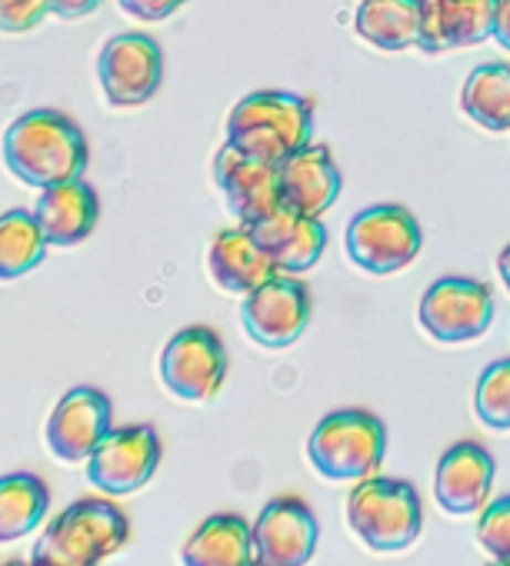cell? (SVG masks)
<instances>
[{
  "instance_id": "6da1fadb",
  "label": "cell",
  "mask_w": 510,
  "mask_h": 566,
  "mask_svg": "<svg viewBox=\"0 0 510 566\" xmlns=\"http://www.w3.org/2000/svg\"><path fill=\"white\" fill-rule=\"evenodd\" d=\"M87 140L84 130L61 111L38 107L21 114L4 130V164L8 170L38 190H48L64 180H77L87 170Z\"/></svg>"
},
{
  "instance_id": "7a4b0ae2",
  "label": "cell",
  "mask_w": 510,
  "mask_h": 566,
  "mask_svg": "<svg viewBox=\"0 0 510 566\" xmlns=\"http://www.w3.org/2000/svg\"><path fill=\"white\" fill-rule=\"evenodd\" d=\"M314 134V104L288 91H258L233 104L227 114V144L240 154L281 167Z\"/></svg>"
},
{
  "instance_id": "3957f363",
  "label": "cell",
  "mask_w": 510,
  "mask_h": 566,
  "mask_svg": "<svg viewBox=\"0 0 510 566\" xmlns=\"http://www.w3.org/2000/svg\"><path fill=\"white\" fill-rule=\"evenodd\" d=\"M131 536V523L111 500H77L48 523L31 566H101Z\"/></svg>"
},
{
  "instance_id": "277c9868",
  "label": "cell",
  "mask_w": 510,
  "mask_h": 566,
  "mask_svg": "<svg viewBox=\"0 0 510 566\" xmlns=\"http://www.w3.org/2000/svg\"><path fill=\"white\" fill-rule=\"evenodd\" d=\"M347 523L367 549L397 553L420 536L424 506L410 483L367 476L347 496Z\"/></svg>"
},
{
  "instance_id": "5b68a950",
  "label": "cell",
  "mask_w": 510,
  "mask_h": 566,
  "mask_svg": "<svg viewBox=\"0 0 510 566\" xmlns=\"http://www.w3.org/2000/svg\"><path fill=\"white\" fill-rule=\"evenodd\" d=\"M384 453L387 430L367 410H334L308 440V460L327 480H367L384 463Z\"/></svg>"
},
{
  "instance_id": "8992f818",
  "label": "cell",
  "mask_w": 510,
  "mask_h": 566,
  "mask_svg": "<svg viewBox=\"0 0 510 566\" xmlns=\"http://www.w3.org/2000/svg\"><path fill=\"white\" fill-rule=\"evenodd\" d=\"M420 247H424L420 223L400 203H374V207L354 213V220L347 227L351 260L374 276L404 270L407 263H414Z\"/></svg>"
},
{
  "instance_id": "52a82bcc",
  "label": "cell",
  "mask_w": 510,
  "mask_h": 566,
  "mask_svg": "<svg viewBox=\"0 0 510 566\" xmlns=\"http://www.w3.org/2000/svg\"><path fill=\"white\" fill-rule=\"evenodd\" d=\"M311 291L294 273H274L240 304L243 331L253 344L268 350H288L311 324Z\"/></svg>"
},
{
  "instance_id": "ba28073f",
  "label": "cell",
  "mask_w": 510,
  "mask_h": 566,
  "mask_svg": "<svg viewBox=\"0 0 510 566\" xmlns=\"http://www.w3.org/2000/svg\"><path fill=\"white\" fill-rule=\"evenodd\" d=\"M417 317L437 344H467L487 334L493 321V294L480 280L440 276L420 297Z\"/></svg>"
},
{
  "instance_id": "9c48e42d",
  "label": "cell",
  "mask_w": 510,
  "mask_h": 566,
  "mask_svg": "<svg viewBox=\"0 0 510 566\" xmlns=\"http://www.w3.org/2000/svg\"><path fill=\"white\" fill-rule=\"evenodd\" d=\"M164 387L187 403H207L227 380V347L210 327L177 331L160 354Z\"/></svg>"
},
{
  "instance_id": "30bf717a",
  "label": "cell",
  "mask_w": 510,
  "mask_h": 566,
  "mask_svg": "<svg viewBox=\"0 0 510 566\" xmlns=\"http://www.w3.org/2000/svg\"><path fill=\"white\" fill-rule=\"evenodd\" d=\"M160 467V437L147 423L111 430L87 460V483L107 496H127L150 483Z\"/></svg>"
},
{
  "instance_id": "8fae6325",
  "label": "cell",
  "mask_w": 510,
  "mask_h": 566,
  "mask_svg": "<svg viewBox=\"0 0 510 566\" xmlns=\"http://www.w3.org/2000/svg\"><path fill=\"white\" fill-rule=\"evenodd\" d=\"M101 91L111 107L147 104L164 81L160 44L147 34H117L101 48L97 57Z\"/></svg>"
},
{
  "instance_id": "7c38bea8",
  "label": "cell",
  "mask_w": 510,
  "mask_h": 566,
  "mask_svg": "<svg viewBox=\"0 0 510 566\" xmlns=\"http://www.w3.org/2000/svg\"><path fill=\"white\" fill-rule=\"evenodd\" d=\"M250 530L253 556L268 566H308L321 539L314 510L298 496L271 500L261 516L250 523Z\"/></svg>"
},
{
  "instance_id": "4fadbf2b",
  "label": "cell",
  "mask_w": 510,
  "mask_h": 566,
  "mask_svg": "<svg viewBox=\"0 0 510 566\" xmlns=\"http://www.w3.org/2000/svg\"><path fill=\"white\" fill-rule=\"evenodd\" d=\"M214 177L223 193L227 210L243 223L253 227L258 220L281 210V174L271 164H261L240 154L233 144H223L214 157Z\"/></svg>"
},
{
  "instance_id": "5bb4252c",
  "label": "cell",
  "mask_w": 510,
  "mask_h": 566,
  "mask_svg": "<svg viewBox=\"0 0 510 566\" xmlns=\"http://www.w3.org/2000/svg\"><path fill=\"white\" fill-rule=\"evenodd\" d=\"M111 400L97 387L67 390L48 417V447L61 463L91 460L97 443L111 433Z\"/></svg>"
},
{
  "instance_id": "9a60e30c",
  "label": "cell",
  "mask_w": 510,
  "mask_h": 566,
  "mask_svg": "<svg viewBox=\"0 0 510 566\" xmlns=\"http://www.w3.org/2000/svg\"><path fill=\"white\" fill-rule=\"evenodd\" d=\"M493 457L473 443V440H460L450 450H444V457L437 460V473H434V496L437 506L450 516H467L477 513L493 486Z\"/></svg>"
},
{
  "instance_id": "2e32d148",
  "label": "cell",
  "mask_w": 510,
  "mask_h": 566,
  "mask_svg": "<svg viewBox=\"0 0 510 566\" xmlns=\"http://www.w3.org/2000/svg\"><path fill=\"white\" fill-rule=\"evenodd\" d=\"M278 174H281V203L304 217H324L344 187L331 147L314 140L301 147L288 164H281Z\"/></svg>"
},
{
  "instance_id": "e0dca14e",
  "label": "cell",
  "mask_w": 510,
  "mask_h": 566,
  "mask_svg": "<svg viewBox=\"0 0 510 566\" xmlns=\"http://www.w3.org/2000/svg\"><path fill=\"white\" fill-rule=\"evenodd\" d=\"M497 0H420V51L444 54L483 44L493 34Z\"/></svg>"
},
{
  "instance_id": "ac0fdd59",
  "label": "cell",
  "mask_w": 510,
  "mask_h": 566,
  "mask_svg": "<svg viewBox=\"0 0 510 566\" xmlns=\"http://www.w3.org/2000/svg\"><path fill=\"white\" fill-rule=\"evenodd\" d=\"M250 233L268 250V256L281 273H294V276L311 270L327 247V230L321 217H304L291 207H281L271 217L258 220L250 227Z\"/></svg>"
},
{
  "instance_id": "d6986e66",
  "label": "cell",
  "mask_w": 510,
  "mask_h": 566,
  "mask_svg": "<svg viewBox=\"0 0 510 566\" xmlns=\"http://www.w3.org/2000/svg\"><path fill=\"white\" fill-rule=\"evenodd\" d=\"M207 266H210V276L217 287L233 297H247L250 291H258L261 283H268L274 273H281L274 266V260L268 256V250L253 240L250 227H243V223L227 227L214 237Z\"/></svg>"
},
{
  "instance_id": "ffe728a7",
  "label": "cell",
  "mask_w": 510,
  "mask_h": 566,
  "mask_svg": "<svg viewBox=\"0 0 510 566\" xmlns=\"http://www.w3.org/2000/svg\"><path fill=\"white\" fill-rule=\"evenodd\" d=\"M34 217L51 247H77L94 233V227L101 220V197L81 177L64 180V184L48 187L38 197Z\"/></svg>"
},
{
  "instance_id": "44dd1931",
  "label": "cell",
  "mask_w": 510,
  "mask_h": 566,
  "mask_svg": "<svg viewBox=\"0 0 510 566\" xmlns=\"http://www.w3.org/2000/svg\"><path fill=\"white\" fill-rule=\"evenodd\" d=\"M184 566H250L253 559V530L237 513L207 516L180 549Z\"/></svg>"
},
{
  "instance_id": "7402d4cb",
  "label": "cell",
  "mask_w": 510,
  "mask_h": 566,
  "mask_svg": "<svg viewBox=\"0 0 510 566\" xmlns=\"http://www.w3.org/2000/svg\"><path fill=\"white\" fill-rule=\"evenodd\" d=\"M354 28L381 51H410L420 44V0H364Z\"/></svg>"
},
{
  "instance_id": "603a6c76",
  "label": "cell",
  "mask_w": 510,
  "mask_h": 566,
  "mask_svg": "<svg viewBox=\"0 0 510 566\" xmlns=\"http://www.w3.org/2000/svg\"><path fill=\"white\" fill-rule=\"evenodd\" d=\"M51 506V490L34 473L0 476V543H14L34 533Z\"/></svg>"
},
{
  "instance_id": "cb8c5ba5",
  "label": "cell",
  "mask_w": 510,
  "mask_h": 566,
  "mask_svg": "<svg viewBox=\"0 0 510 566\" xmlns=\"http://www.w3.org/2000/svg\"><path fill=\"white\" fill-rule=\"evenodd\" d=\"M460 111L493 134L510 130V64L473 67L460 91Z\"/></svg>"
},
{
  "instance_id": "d4e9b609",
  "label": "cell",
  "mask_w": 510,
  "mask_h": 566,
  "mask_svg": "<svg viewBox=\"0 0 510 566\" xmlns=\"http://www.w3.org/2000/svg\"><path fill=\"white\" fill-rule=\"evenodd\" d=\"M48 253L41 223L28 210L0 213V280H18L31 273Z\"/></svg>"
},
{
  "instance_id": "484cf974",
  "label": "cell",
  "mask_w": 510,
  "mask_h": 566,
  "mask_svg": "<svg viewBox=\"0 0 510 566\" xmlns=\"http://www.w3.org/2000/svg\"><path fill=\"white\" fill-rule=\"evenodd\" d=\"M473 407L490 430H510V360H497L480 374Z\"/></svg>"
},
{
  "instance_id": "4316f807",
  "label": "cell",
  "mask_w": 510,
  "mask_h": 566,
  "mask_svg": "<svg viewBox=\"0 0 510 566\" xmlns=\"http://www.w3.org/2000/svg\"><path fill=\"white\" fill-rule=\"evenodd\" d=\"M477 543L490 559H510V496L493 500L477 520Z\"/></svg>"
},
{
  "instance_id": "83f0119b",
  "label": "cell",
  "mask_w": 510,
  "mask_h": 566,
  "mask_svg": "<svg viewBox=\"0 0 510 566\" xmlns=\"http://www.w3.org/2000/svg\"><path fill=\"white\" fill-rule=\"evenodd\" d=\"M48 0H0V31L4 34H28L44 21Z\"/></svg>"
},
{
  "instance_id": "f1b7e54d",
  "label": "cell",
  "mask_w": 510,
  "mask_h": 566,
  "mask_svg": "<svg viewBox=\"0 0 510 566\" xmlns=\"http://www.w3.org/2000/svg\"><path fill=\"white\" fill-rule=\"evenodd\" d=\"M117 4L127 18L154 24V21H167L170 14H177L187 0H117Z\"/></svg>"
},
{
  "instance_id": "f546056e",
  "label": "cell",
  "mask_w": 510,
  "mask_h": 566,
  "mask_svg": "<svg viewBox=\"0 0 510 566\" xmlns=\"http://www.w3.org/2000/svg\"><path fill=\"white\" fill-rule=\"evenodd\" d=\"M101 8V0H48V11L61 21H77L87 18Z\"/></svg>"
},
{
  "instance_id": "4dcf8cb0",
  "label": "cell",
  "mask_w": 510,
  "mask_h": 566,
  "mask_svg": "<svg viewBox=\"0 0 510 566\" xmlns=\"http://www.w3.org/2000/svg\"><path fill=\"white\" fill-rule=\"evenodd\" d=\"M503 51H510V0H497L493 4V34H490Z\"/></svg>"
},
{
  "instance_id": "1f68e13d",
  "label": "cell",
  "mask_w": 510,
  "mask_h": 566,
  "mask_svg": "<svg viewBox=\"0 0 510 566\" xmlns=\"http://www.w3.org/2000/svg\"><path fill=\"white\" fill-rule=\"evenodd\" d=\"M497 270H500L503 287L510 291V243H503V250L497 253Z\"/></svg>"
},
{
  "instance_id": "d6a6232c",
  "label": "cell",
  "mask_w": 510,
  "mask_h": 566,
  "mask_svg": "<svg viewBox=\"0 0 510 566\" xmlns=\"http://www.w3.org/2000/svg\"><path fill=\"white\" fill-rule=\"evenodd\" d=\"M490 566H510V559H490Z\"/></svg>"
},
{
  "instance_id": "836d02e7",
  "label": "cell",
  "mask_w": 510,
  "mask_h": 566,
  "mask_svg": "<svg viewBox=\"0 0 510 566\" xmlns=\"http://www.w3.org/2000/svg\"><path fill=\"white\" fill-rule=\"evenodd\" d=\"M4 566H31V563H4Z\"/></svg>"
},
{
  "instance_id": "e575fe53",
  "label": "cell",
  "mask_w": 510,
  "mask_h": 566,
  "mask_svg": "<svg viewBox=\"0 0 510 566\" xmlns=\"http://www.w3.org/2000/svg\"><path fill=\"white\" fill-rule=\"evenodd\" d=\"M250 566H268V563H261V559H253V563H250Z\"/></svg>"
}]
</instances>
